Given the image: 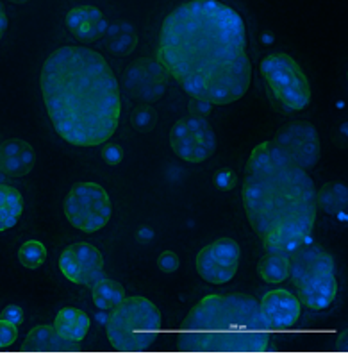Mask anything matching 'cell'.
<instances>
[{"label": "cell", "instance_id": "obj_5", "mask_svg": "<svg viewBox=\"0 0 348 354\" xmlns=\"http://www.w3.org/2000/svg\"><path fill=\"white\" fill-rule=\"evenodd\" d=\"M289 277L298 290L302 306L313 311L327 310L338 294L334 258L311 240L288 252Z\"/></svg>", "mask_w": 348, "mask_h": 354}, {"label": "cell", "instance_id": "obj_21", "mask_svg": "<svg viewBox=\"0 0 348 354\" xmlns=\"http://www.w3.org/2000/svg\"><path fill=\"white\" fill-rule=\"evenodd\" d=\"M23 213L22 194L9 185H0V233L14 227Z\"/></svg>", "mask_w": 348, "mask_h": 354}, {"label": "cell", "instance_id": "obj_16", "mask_svg": "<svg viewBox=\"0 0 348 354\" xmlns=\"http://www.w3.org/2000/svg\"><path fill=\"white\" fill-rule=\"evenodd\" d=\"M36 151L26 140L9 138L0 143V172L8 177H23L35 169Z\"/></svg>", "mask_w": 348, "mask_h": 354}, {"label": "cell", "instance_id": "obj_32", "mask_svg": "<svg viewBox=\"0 0 348 354\" xmlns=\"http://www.w3.org/2000/svg\"><path fill=\"white\" fill-rule=\"evenodd\" d=\"M347 337H348V331H343L340 335V338H338V346H336V349L338 351H347Z\"/></svg>", "mask_w": 348, "mask_h": 354}, {"label": "cell", "instance_id": "obj_14", "mask_svg": "<svg viewBox=\"0 0 348 354\" xmlns=\"http://www.w3.org/2000/svg\"><path fill=\"white\" fill-rule=\"evenodd\" d=\"M261 313L270 329H289L302 315V304L297 295L288 290H271L259 301Z\"/></svg>", "mask_w": 348, "mask_h": 354}, {"label": "cell", "instance_id": "obj_13", "mask_svg": "<svg viewBox=\"0 0 348 354\" xmlns=\"http://www.w3.org/2000/svg\"><path fill=\"white\" fill-rule=\"evenodd\" d=\"M59 270L73 285L91 286L102 277L104 256L91 243H72L61 252Z\"/></svg>", "mask_w": 348, "mask_h": 354}, {"label": "cell", "instance_id": "obj_26", "mask_svg": "<svg viewBox=\"0 0 348 354\" xmlns=\"http://www.w3.org/2000/svg\"><path fill=\"white\" fill-rule=\"evenodd\" d=\"M18 338V326L11 324L8 320L0 319V349L13 346Z\"/></svg>", "mask_w": 348, "mask_h": 354}, {"label": "cell", "instance_id": "obj_31", "mask_svg": "<svg viewBox=\"0 0 348 354\" xmlns=\"http://www.w3.org/2000/svg\"><path fill=\"white\" fill-rule=\"evenodd\" d=\"M8 15H6V8L2 4V0H0V39L4 38L6 30H8Z\"/></svg>", "mask_w": 348, "mask_h": 354}, {"label": "cell", "instance_id": "obj_22", "mask_svg": "<svg viewBox=\"0 0 348 354\" xmlns=\"http://www.w3.org/2000/svg\"><path fill=\"white\" fill-rule=\"evenodd\" d=\"M258 272L270 285H279L289 277V258L286 252L268 251L259 259Z\"/></svg>", "mask_w": 348, "mask_h": 354}, {"label": "cell", "instance_id": "obj_17", "mask_svg": "<svg viewBox=\"0 0 348 354\" xmlns=\"http://www.w3.org/2000/svg\"><path fill=\"white\" fill-rule=\"evenodd\" d=\"M22 349L26 353H72L79 351V344L61 337L54 326H38L27 335Z\"/></svg>", "mask_w": 348, "mask_h": 354}, {"label": "cell", "instance_id": "obj_3", "mask_svg": "<svg viewBox=\"0 0 348 354\" xmlns=\"http://www.w3.org/2000/svg\"><path fill=\"white\" fill-rule=\"evenodd\" d=\"M241 199L267 251L288 254L313 240L318 213L313 177L273 142L259 143L250 152Z\"/></svg>", "mask_w": 348, "mask_h": 354}, {"label": "cell", "instance_id": "obj_9", "mask_svg": "<svg viewBox=\"0 0 348 354\" xmlns=\"http://www.w3.org/2000/svg\"><path fill=\"white\" fill-rule=\"evenodd\" d=\"M216 134L204 117L188 115L170 129V147L177 158L188 163H202L216 152Z\"/></svg>", "mask_w": 348, "mask_h": 354}, {"label": "cell", "instance_id": "obj_18", "mask_svg": "<svg viewBox=\"0 0 348 354\" xmlns=\"http://www.w3.org/2000/svg\"><path fill=\"white\" fill-rule=\"evenodd\" d=\"M104 44L109 54L115 57H127L130 56L136 47H138V32L133 24L120 20L111 26H108L104 32Z\"/></svg>", "mask_w": 348, "mask_h": 354}, {"label": "cell", "instance_id": "obj_29", "mask_svg": "<svg viewBox=\"0 0 348 354\" xmlns=\"http://www.w3.org/2000/svg\"><path fill=\"white\" fill-rule=\"evenodd\" d=\"M157 267L161 268V272L164 274H172L177 272V268L181 267V259L175 252L172 251H164L161 252L160 258H157Z\"/></svg>", "mask_w": 348, "mask_h": 354}, {"label": "cell", "instance_id": "obj_1", "mask_svg": "<svg viewBox=\"0 0 348 354\" xmlns=\"http://www.w3.org/2000/svg\"><path fill=\"white\" fill-rule=\"evenodd\" d=\"M245 20L222 0H188L164 17L157 59L197 100L227 106L252 82Z\"/></svg>", "mask_w": 348, "mask_h": 354}, {"label": "cell", "instance_id": "obj_12", "mask_svg": "<svg viewBox=\"0 0 348 354\" xmlns=\"http://www.w3.org/2000/svg\"><path fill=\"white\" fill-rule=\"evenodd\" d=\"M241 249L236 240L220 238L197 254V272L211 285H225L234 279L240 268Z\"/></svg>", "mask_w": 348, "mask_h": 354}, {"label": "cell", "instance_id": "obj_24", "mask_svg": "<svg viewBox=\"0 0 348 354\" xmlns=\"http://www.w3.org/2000/svg\"><path fill=\"white\" fill-rule=\"evenodd\" d=\"M157 120L160 117L152 104H138L130 113V124L138 133H152Z\"/></svg>", "mask_w": 348, "mask_h": 354}, {"label": "cell", "instance_id": "obj_4", "mask_svg": "<svg viewBox=\"0 0 348 354\" xmlns=\"http://www.w3.org/2000/svg\"><path fill=\"white\" fill-rule=\"evenodd\" d=\"M177 347L182 353H264L270 328L252 295H207L182 320Z\"/></svg>", "mask_w": 348, "mask_h": 354}, {"label": "cell", "instance_id": "obj_7", "mask_svg": "<svg viewBox=\"0 0 348 354\" xmlns=\"http://www.w3.org/2000/svg\"><path fill=\"white\" fill-rule=\"evenodd\" d=\"M262 79L277 102L288 111H302L311 102V84L304 70L289 54H270L259 65Z\"/></svg>", "mask_w": 348, "mask_h": 354}, {"label": "cell", "instance_id": "obj_25", "mask_svg": "<svg viewBox=\"0 0 348 354\" xmlns=\"http://www.w3.org/2000/svg\"><path fill=\"white\" fill-rule=\"evenodd\" d=\"M18 259L26 268H38L47 259V249L38 240H29V242L22 243V247L18 249Z\"/></svg>", "mask_w": 348, "mask_h": 354}, {"label": "cell", "instance_id": "obj_11", "mask_svg": "<svg viewBox=\"0 0 348 354\" xmlns=\"http://www.w3.org/2000/svg\"><path fill=\"white\" fill-rule=\"evenodd\" d=\"M271 142L279 145L304 170H313L322 158V143L311 122L295 120L284 124Z\"/></svg>", "mask_w": 348, "mask_h": 354}, {"label": "cell", "instance_id": "obj_33", "mask_svg": "<svg viewBox=\"0 0 348 354\" xmlns=\"http://www.w3.org/2000/svg\"><path fill=\"white\" fill-rule=\"evenodd\" d=\"M11 2H17V4H23V2H27V0H11Z\"/></svg>", "mask_w": 348, "mask_h": 354}, {"label": "cell", "instance_id": "obj_8", "mask_svg": "<svg viewBox=\"0 0 348 354\" xmlns=\"http://www.w3.org/2000/svg\"><path fill=\"white\" fill-rule=\"evenodd\" d=\"M66 221L82 233H97L108 225L113 215L109 194L99 183H75L63 203Z\"/></svg>", "mask_w": 348, "mask_h": 354}, {"label": "cell", "instance_id": "obj_27", "mask_svg": "<svg viewBox=\"0 0 348 354\" xmlns=\"http://www.w3.org/2000/svg\"><path fill=\"white\" fill-rule=\"evenodd\" d=\"M125 158V151L122 145L118 143H108V145H104L102 149V160L109 165V167H116V165H120Z\"/></svg>", "mask_w": 348, "mask_h": 354}, {"label": "cell", "instance_id": "obj_30", "mask_svg": "<svg viewBox=\"0 0 348 354\" xmlns=\"http://www.w3.org/2000/svg\"><path fill=\"white\" fill-rule=\"evenodd\" d=\"M0 319L8 320V322H11V324L14 326H22L23 324V310L20 306H17V304H9V306H6L4 310H2V313H0Z\"/></svg>", "mask_w": 348, "mask_h": 354}, {"label": "cell", "instance_id": "obj_28", "mask_svg": "<svg viewBox=\"0 0 348 354\" xmlns=\"http://www.w3.org/2000/svg\"><path fill=\"white\" fill-rule=\"evenodd\" d=\"M213 181H215V186L218 188V190L229 192V190H232L234 186H236L238 176L232 172L231 169H222L216 172V176Z\"/></svg>", "mask_w": 348, "mask_h": 354}, {"label": "cell", "instance_id": "obj_15", "mask_svg": "<svg viewBox=\"0 0 348 354\" xmlns=\"http://www.w3.org/2000/svg\"><path fill=\"white\" fill-rule=\"evenodd\" d=\"M65 24L70 35L82 44L99 41L100 38H104V32L109 26L106 15L95 6H77L70 9Z\"/></svg>", "mask_w": 348, "mask_h": 354}, {"label": "cell", "instance_id": "obj_2", "mask_svg": "<svg viewBox=\"0 0 348 354\" xmlns=\"http://www.w3.org/2000/svg\"><path fill=\"white\" fill-rule=\"evenodd\" d=\"M39 86L48 118L75 147H97L118 129L120 86L106 57L86 47H61L45 59Z\"/></svg>", "mask_w": 348, "mask_h": 354}, {"label": "cell", "instance_id": "obj_23", "mask_svg": "<svg viewBox=\"0 0 348 354\" xmlns=\"http://www.w3.org/2000/svg\"><path fill=\"white\" fill-rule=\"evenodd\" d=\"M91 297H93L95 306L99 310H113L124 301L125 288L115 279H108V277H100L99 281H95L91 285Z\"/></svg>", "mask_w": 348, "mask_h": 354}, {"label": "cell", "instance_id": "obj_10", "mask_svg": "<svg viewBox=\"0 0 348 354\" xmlns=\"http://www.w3.org/2000/svg\"><path fill=\"white\" fill-rule=\"evenodd\" d=\"M166 68L160 59L143 57L133 61L122 74V86L125 93L139 104H154L164 97L168 90Z\"/></svg>", "mask_w": 348, "mask_h": 354}, {"label": "cell", "instance_id": "obj_19", "mask_svg": "<svg viewBox=\"0 0 348 354\" xmlns=\"http://www.w3.org/2000/svg\"><path fill=\"white\" fill-rule=\"evenodd\" d=\"M90 317L86 315V311L68 306L57 311L52 326L63 338L75 342V344H81L86 338L88 331H90Z\"/></svg>", "mask_w": 348, "mask_h": 354}, {"label": "cell", "instance_id": "obj_20", "mask_svg": "<svg viewBox=\"0 0 348 354\" xmlns=\"http://www.w3.org/2000/svg\"><path fill=\"white\" fill-rule=\"evenodd\" d=\"M316 206H320L327 215H332L340 221H347L348 215V188L345 183H327L316 192Z\"/></svg>", "mask_w": 348, "mask_h": 354}, {"label": "cell", "instance_id": "obj_6", "mask_svg": "<svg viewBox=\"0 0 348 354\" xmlns=\"http://www.w3.org/2000/svg\"><path fill=\"white\" fill-rule=\"evenodd\" d=\"M161 331V311L139 295L125 297L109 315L106 333L115 351L143 353L151 349Z\"/></svg>", "mask_w": 348, "mask_h": 354}]
</instances>
